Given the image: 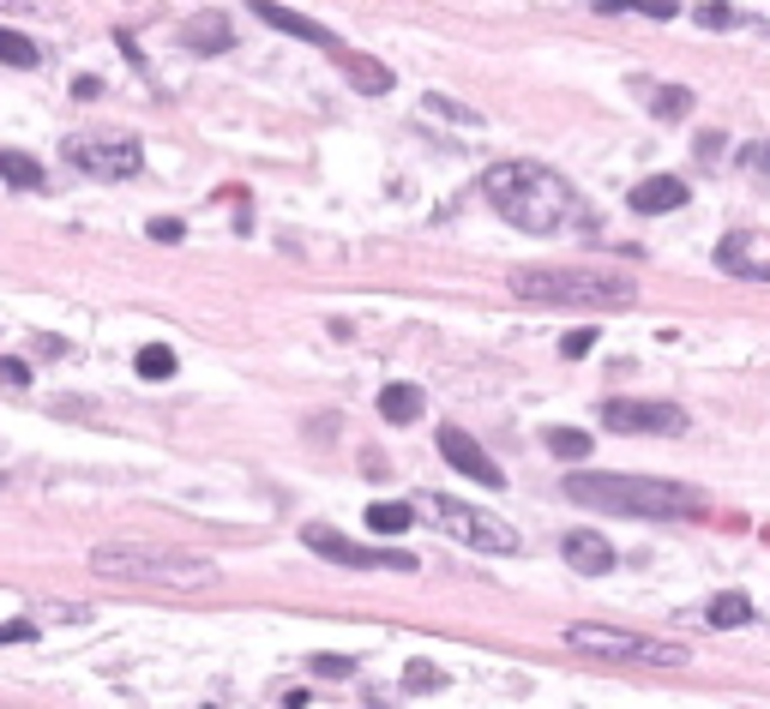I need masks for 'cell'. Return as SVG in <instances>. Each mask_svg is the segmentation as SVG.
<instances>
[{
  "instance_id": "cell-1",
  "label": "cell",
  "mask_w": 770,
  "mask_h": 709,
  "mask_svg": "<svg viewBox=\"0 0 770 709\" xmlns=\"http://www.w3.org/2000/svg\"><path fill=\"white\" fill-rule=\"evenodd\" d=\"M482 199L523 235H554V229H572V223H590V205L578 199V187L566 175H554L548 163H530V156L488 168Z\"/></svg>"
},
{
  "instance_id": "cell-2",
  "label": "cell",
  "mask_w": 770,
  "mask_h": 709,
  "mask_svg": "<svg viewBox=\"0 0 770 709\" xmlns=\"http://www.w3.org/2000/svg\"><path fill=\"white\" fill-rule=\"evenodd\" d=\"M91 571L103 583H139V590H217L223 571L199 554H181V547H157V542H103L91 547Z\"/></svg>"
},
{
  "instance_id": "cell-3",
  "label": "cell",
  "mask_w": 770,
  "mask_h": 709,
  "mask_svg": "<svg viewBox=\"0 0 770 709\" xmlns=\"http://www.w3.org/2000/svg\"><path fill=\"white\" fill-rule=\"evenodd\" d=\"M566 499L590 505V511H632V517H686L698 511V493L674 488V481H651V476H620V469H602V476H566Z\"/></svg>"
},
{
  "instance_id": "cell-4",
  "label": "cell",
  "mask_w": 770,
  "mask_h": 709,
  "mask_svg": "<svg viewBox=\"0 0 770 709\" xmlns=\"http://www.w3.org/2000/svg\"><path fill=\"white\" fill-rule=\"evenodd\" d=\"M512 295L523 301H542V307H590V313H608V307H632L639 289L614 271H584V265H523L512 271Z\"/></svg>"
},
{
  "instance_id": "cell-5",
  "label": "cell",
  "mask_w": 770,
  "mask_h": 709,
  "mask_svg": "<svg viewBox=\"0 0 770 709\" xmlns=\"http://www.w3.org/2000/svg\"><path fill=\"white\" fill-rule=\"evenodd\" d=\"M566 644L602 661H639V668H680L686 644L674 637H644V632H620V625H566Z\"/></svg>"
},
{
  "instance_id": "cell-6",
  "label": "cell",
  "mask_w": 770,
  "mask_h": 709,
  "mask_svg": "<svg viewBox=\"0 0 770 709\" xmlns=\"http://www.w3.org/2000/svg\"><path fill=\"white\" fill-rule=\"evenodd\" d=\"M421 511L433 517V529H445L452 542L476 547V554H518V529H512L506 517H494V511H476V505L452 499V493H428Z\"/></svg>"
},
{
  "instance_id": "cell-7",
  "label": "cell",
  "mask_w": 770,
  "mask_h": 709,
  "mask_svg": "<svg viewBox=\"0 0 770 709\" xmlns=\"http://www.w3.org/2000/svg\"><path fill=\"white\" fill-rule=\"evenodd\" d=\"M66 163L97 175V181H127L144 168V151L127 132H103V139H66Z\"/></svg>"
},
{
  "instance_id": "cell-8",
  "label": "cell",
  "mask_w": 770,
  "mask_h": 709,
  "mask_svg": "<svg viewBox=\"0 0 770 709\" xmlns=\"http://www.w3.org/2000/svg\"><path fill=\"white\" fill-rule=\"evenodd\" d=\"M301 542L314 547L319 559H338V566H355V571H416L409 554H392V547H362L350 535H338L331 523H307L301 529Z\"/></svg>"
},
{
  "instance_id": "cell-9",
  "label": "cell",
  "mask_w": 770,
  "mask_h": 709,
  "mask_svg": "<svg viewBox=\"0 0 770 709\" xmlns=\"http://www.w3.org/2000/svg\"><path fill=\"white\" fill-rule=\"evenodd\" d=\"M602 421L614 427V433H686V415L674 409V403H639V397H614L602 403Z\"/></svg>"
},
{
  "instance_id": "cell-10",
  "label": "cell",
  "mask_w": 770,
  "mask_h": 709,
  "mask_svg": "<svg viewBox=\"0 0 770 709\" xmlns=\"http://www.w3.org/2000/svg\"><path fill=\"white\" fill-rule=\"evenodd\" d=\"M440 452H445V464L457 469V476H470V481H482V488H506V476H500V464L476 445L464 427H440Z\"/></svg>"
},
{
  "instance_id": "cell-11",
  "label": "cell",
  "mask_w": 770,
  "mask_h": 709,
  "mask_svg": "<svg viewBox=\"0 0 770 709\" xmlns=\"http://www.w3.org/2000/svg\"><path fill=\"white\" fill-rule=\"evenodd\" d=\"M560 554H566V566L584 571V578H602V571H614V547L602 542L596 529H572V535L560 542Z\"/></svg>"
},
{
  "instance_id": "cell-12",
  "label": "cell",
  "mask_w": 770,
  "mask_h": 709,
  "mask_svg": "<svg viewBox=\"0 0 770 709\" xmlns=\"http://www.w3.org/2000/svg\"><path fill=\"white\" fill-rule=\"evenodd\" d=\"M627 205L639 211V217H662V211H680L686 205V181H674V175H651V181H639L627 193Z\"/></svg>"
},
{
  "instance_id": "cell-13",
  "label": "cell",
  "mask_w": 770,
  "mask_h": 709,
  "mask_svg": "<svg viewBox=\"0 0 770 709\" xmlns=\"http://www.w3.org/2000/svg\"><path fill=\"white\" fill-rule=\"evenodd\" d=\"M331 61H338L343 73H350V85H355V91H362V97H379V91H392V73H386V66H379V61H367V54H355V49H343V42H338V49H331Z\"/></svg>"
},
{
  "instance_id": "cell-14",
  "label": "cell",
  "mask_w": 770,
  "mask_h": 709,
  "mask_svg": "<svg viewBox=\"0 0 770 709\" xmlns=\"http://www.w3.org/2000/svg\"><path fill=\"white\" fill-rule=\"evenodd\" d=\"M260 18H265V25H272V30H289V37H301V42H314V49H338V37H331V30L326 25H314V18H307V13H289V7H260Z\"/></svg>"
},
{
  "instance_id": "cell-15",
  "label": "cell",
  "mask_w": 770,
  "mask_h": 709,
  "mask_svg": "<svg viewBox=\"0 0 770 709\" xmlns=\"http://www.w3.org/2000/svg\"><path fill=\"white\" fill-rule=\"evenodd\" d=\"M229 42H236V30H229V18H223V13H199L193 25H187V49H193V54H223Z\"/></svg>"
},
{
  "instance_id": "cell-16",
  "label": "cell",
  "mask_w": 770,
  "mask_h": 709,
  "mask_svg": "<svg viewBox=\"0 0 770 709\" xmlns=\"http://www.w3.org/2000/svg\"><path fill=\"white\" fill-rule=\"evenodd\" d=\"M367 529L379 542H397V535L416 529V505H367Z\"/></svg>"
},
{
  "instance_id": "cell-17",
  "label": "cell",
  "mask_w": 770,
  "mask_h": 709,
  "mask_svg": "<svg viewBox=\"0 0 770 709\" xmlns=\"http://www.w3.org/2000/svg\"><path fill=\"white\" fill-rule=\"evenodd\" d=\"M428 409V397H421V385H386L379 391V415H386V421H416V415Z\"/></svg>"
},
{
  "instance_id": "cell-18",
  "label": "cell",
  "mask_w": 770,
  "mask_h": 709,
  "mask_svg": "<svg viewBox=\"0 0 770 709\" xmlns=\"http://www.w3.org/2000/svg\"><path fill=\"white\" fill-rule=\"evenodd\" d=\"M746 241H753V235H729V241L717 246V265H722V271L753 277V283H770V265H753V258H746Z\"/></svg>"
},
{
  "instance_id": "cell-19",
  "label": "cell",
  "mask_w": 770,
  "mask_h": 709,
  "mask_svg": "<svg viewBox=\"0 0 770 709\" xmlns=\"http://www.w3.org/2000/svg\"><path fill=\"white\" fill-rule=\"evenodd\" d=\"M746 619H753V602H746L741 590H729V595L710 602V625H722V632H734V625H746Z\"/></svg>"
},
{
  "instance_id": "cell-20",
  "label": "cell",
  "mask_w": 770,
  "mask_h": 709,
  "mask_svg": "<svg viewBox=\"0 0 770 709\" xmlns=\"http://www.w3.org/2000/svg\"><path fill=\"white\" fill-rule=\"evenodd\" d=\"M0 175H7L13 187H30V193L42 187V163L37 156H18V151H0Z\"/></svg>"
},
{
  "instance_id": "cell-21",
  "label": "cell",
  "mask_w": 770,
  "mask_h": 709,
  "mask_svg": "<svg viewBox=\"0 0 770 709\" xmlns=\"http://www.w3.org/2000/svg\"><path fill=\"white\" fill-rule=\"evenodd\" d=\"M37 61H42V54H37V42H30L25 30H0V66H25V73H30Z\"/></svg>"
},
{
  "instance_id": "cell-22",
  "label": "cell",
  "mask_w": 770,
  "mask_h": 709,
  "mask_svg": "<svg viewBox=\"0 0 770 709\" xmlns=\"http://www.w3.org/2000/svg\"><path fill=\"white\" fill-rule=\"evenodd\" d=\"M651 115H662V121L692 115V91H686V85H656V91H651Z\"/></svg>"
},
{
  "instance_id": "cell-23",
  "label": "cell",
  "mask_w": 770,
  "mask_h": 709,
  "mask_svg": "<svg viewBox=\"0 0 770 709\" xmlns=\"http://www.w3.org/2000/svg\"><path fill=\"white\" fill-rule=\"evenodd\" d=\"M548 452L566 457V464H584V457H590V433H578V427H554V433H548Z\"/></svg>"
},
{
  "instance_id": "cell-24",
  "label": "cell",
  "mask_w": 770,
  "mask_h": 709,
  "mask_svg": "<svg viewBox=\"0 0 770 709\" xmlns=\"http://www.w3.org/2000/svg\"><path fill=\"white\" fill-rule=\"evenodd\" d=\"M175 374V349L169 343H144L139 349V379H169Z\"/></svg>"
},
{
  "instance_id": "cell-25",
  "label": "cell",
  "mask_w": 770,
  "mask_h": 709,
  "mask_svg": "<svg viewBox=\"0 0 770 709\" xmlns=\"http://www.w3.org/2000/svg\"><path fill=\"white\" fill-rule=\"evenodd\" d=\"M421 115H440V121H457V127H476V109H457V103H445V97H428V103H421Z\"/></svg>"
},
{
  "instance_id": "cell-26",
  "label": "cell",
  "mask_w": 770,
  "mask_h": 709,
  "mask_svg": "<svg viewBox=\"0 0 770 709\" xmlns=\"http://www.w3.org/2000/svg\"><path fill=\"white\" fill-rule=\"evenodd\" d=\"M404 685H409V692H440V685H445V673L433 668V661H409Z\"/></svg>"
},
{
  "instance_id": "cell-27",
  "label": "cell",
  "mask_w": 770,
  "mask_h": 709,
  "mask_svg": "<svg viewBox=\"0 0 770 709\" xmlns=\"http://www.w3.org/2000/svg\"><path fill=\"white\" fill-rule=\"evenodd\" d=\"M314 673H319V680H350L355 661L350 656H314Z\"/></svg>"
},
{
  "instance_id": "cell-28",
  "label": "cell",
  "mask_w": 770,
  "mask_h": 709,
  "mask_svg": "<svg viewBox=\"0 0 770 709\" xmlns=\"http://www.w3.org/2000/svg\"><path fill=\"white\" fill-rule=\"evenodd\" d=\"M692 18H698L705 30H729V25H734V7H698Z\"/></svg>"
},
{
  "instance_id": "cell-29",
  "label": "cell",
  "mask_w": 770,
  "mask_h": 709,
  "mask_svg": "<svg viewBox=\"0 0 770 709\" xmlns=\"http://www.w3.org/2000/svg\"><path fill=\"white\" fill-rule=\"evenodd\" d=\"M596 349V331H566L560 337V355H590Z\"/></svg>"
},
{
  "instance_id": "cell-30",
  "label": "cell",
  "mask_w": 770,
  "mask_h": 709,
  "mask_svg": "<svg viewBox=\"0 0 770 709\" xmlns=\"http://www.w3.org/2000/svg\"><path fill=\"white\" fill-rule=\"evenodd\" d=\"M30 379V367L25 362H0V391H18Z\"/></svg>"
},
{
  "instance_id": "cell-31",
  "label": "cell",
  "mask_w": 770,
  "mask_h": 709,
  "mask_svg": "<svg viewBox=\"0 0 770 709\" xmlns=\"http://www.w3.org/2000/svg\"><path fill=\"white\" fill-rule=\"evenodd\" d=\"M181 223H175V217H157V223H151V241H163V246H175V241H181Z\"/></svg>"
},
{
  "instance_id": "cell-32",
  "label": "cell",
  "mask_w": 770,
  "mask_h": 709,
  "mask_svg": "<svg viewBox=\"0 0 770 709\" xmlns=\"http://www.w3.org/2000/svg\"><path fill=\"white\" fill-rule=\"evenodd\" d=\"M18 637H30L25 619H13V625H0V644H18Z\"/></svg>"
},
{
  "instance_id": "cell-33",
  "label": "cell",
  "mask_w": 770,
  "mask_h": 709,
  "mask_svg": "<svg viewBox=\"0 0 770 709\" xmlns=\"http://www.w3.org/2000/svg\"><path fill=\"white\" fill-rule=\"evenodd\" d=\"M746 168H770V144H753V151H746Z\"/></svg>"
}]
</instances>
